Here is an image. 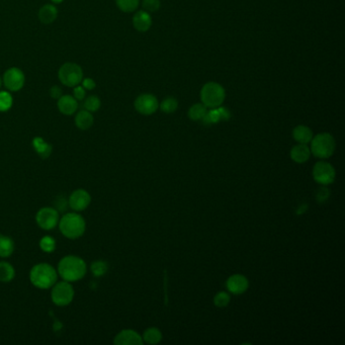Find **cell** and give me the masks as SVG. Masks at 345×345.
<instances>
[{"label": "cell", "mask_w": 345, "mask_h": 345, "mask_svg": "<svg viewBox=\"0 0 345 345\" xmlns=\"http://www.w3.org/2000/svg\"><path fill=\"white\" fill-rule=\"evenodd\" d=\"M57 272L63 280L75 282L85 276L87 265L82 258L77 255H67L59 261Z\"/></svg>", "instance_id": "obj_1"}, {"label": "cell", "mask_w": 345, "mask_h": 345, "mask_svg": "<svg viewBox=\"0 0 345 345\" xmlns=\"http://www.w3.org/2000/svg\"><path fill=\"white\" fill-rule=\"evenodd\" d=\"M57 270L46 262L38 263L30 272V280L32 285L40 290H48L52 288L57 282Z\"/></svg>", "instance_id": "obj_2"}, {"label": "cell", "mask_w": 345, "mask_h": 345, "mask_svg": "<svg viewBox=\"0 0 345 345\" xmlns=\"http://www.w3.org/2000/svg\"><path fill=\"white\" fill-rule=\"evenodd\" d=\"M58 225L62 235L71 240L80 238L86 230L84 218L77 213L65 214L59 220Z\"/></svg>", "instance_id": "obj_3"}, {"label": "cell", "mask_w": 345, "mask_h": 345, "mask_svg": "<svg viewBox=\"0 0 345 345\" xmlns=\"http://www.w3.org/2000/svg\"><path fill=\"white\" fill-rule=\"evenodd\" d=\"M226 97V91L217 82H208L200 90L201 104L207 109H216L222 106Z\"/></svg>", "instance_id": "obj_4"}, {"label": "cell", "mask_w": 345, "mask_h": 345, "mask_svg": "<svg viewBox=\"0 0 345 345\" xmlns=\"http://www.w3.org/2000/svg\"><path fill=\"white\" fill-rule=\"evenodd\" d=\"M310 143L311 153L321 159H327L331 157L336 149L335 140L329 133H321L316 135L312 138Z\"/></svg>", "instance_id": "obj_5"}, {"label": "cell", "mask_w": 345, "mask_h": 345, "mask_svg": "<svg viewBox=\"0 0 345 345\" xmlns=\"http://www.w3.org/2000/svg\"><path fill=\"white\" fill-rule=\"evenodd\" d=\"M74 289L71 282L69 281H57L52 287L51 299L52 302L58 307H65L70 305L74 299Z\"/></svg>", "instance_id": "obj_6"}, {"label": "cell", "mask_w": 345, "mask_h": 345, "mask_svg": "<svg viewBox=\"0 0 345 345\" xmlns=\"http://www.w3.org/2000/svg\"><path fill=\"white\" fill-rule=\"evenodd\" d=\"M58 77L62 84L68 87H74L79 85L83 79V70L78 64L65 63L60 67Z\"/></svg>", "instance_id": "obj_7"}, {"label": "cell", "mask_w": 345, "mask_h": 345, "mask_svg": "<svg viewBox=\"0 0 345 345\" xmlns=\"http://www.w3.org/2000/svg\"><path fill=\"white\" fill-rule=\"evenodd\" d=\"M60 217L59 212L50 207H44L39 209L36 215V222L38 226L46 231L52 230L58 226Z\"/></svg>", "instance_id": "obj_8"}, {"label": "cell", "mask_w": 345, "mask_h": 345, "mask_svg": "<svg viewBox=\"0 0 345 345\" xmlns=\"http://www.w3.org/2000/svg\"><path fill=\"white\" fill-rule=\"evenodd\" d=\"M313 177L315 181L323 186H328L334 182L336 171L334 167L325 161H319L313 168Z\"/></svg>", "instance_id": "obj_9"}, {"label": "cell", "mask_w": 345, "mask_h": 345, "mask_svg": "<svg viewBox=\"0 0 345 345\" xmlns=\"http://www.w3.org/2000/svg\"><path fill=\"white\" fill-rule=\"evenodd\" d=\"M136 111L143 115H151L159 109L158 99L155 95L150 93H144L139 95L135 100Z\"/></svg>", "instance_id": "obj_10"}, {"label": "cell", "mask_w": 345, "mask_h": 345, "mask_svg": "<svg viewBox=\"0 0 345 345\" xmlns=\"http://www.w3.org/2000/svg\"><path fill=\"white\" fill-rule=\"evenodd\" d=\"M25 80L24 72L16 67L8 69L3 75L4 85L10 91H18L22 89L25 85Z\"/></svg>", "instance_id": "obj_11"}, {"label": "cell", "mask_w": 345, "mask_h": 345, "mask_svg": "<svg viewBox=\"0 0 345 345\" xmlns=\"http://www.w3.org/2000/svg\"><path fill=\"white\" fill-rule=\"evenodd\" d=\"M90 202H91L90 193L87 191L82 189L74 191L68 198L69 207L75 212H82L86 210L89 207Z\"/></svg>", "instance_id": "obj_12"}, {"label": "cell", "mask_w": 345, "mask_h": 345, "mask_svg": "<svg viewBox=\"0 0 345 345\" xmlns=\"http://www.w3.org/2000/svg\"><path fill=\"white\" fill-rule=\"evenodd\" d=\"M143 342L142 336L132 329L121 330L114 339L115 345H142Z\"/></svg>", "instance_id": "obj_13"}, {"label": "cell", "mask_w": 345, "mask_h": 345, "mask_svg": "<svg viewBox=\"0 0 345 345\" xmlns=\"http://www.w3.org/2000/svg\"><path fill=\"white\" fill-rule=\"evenodd\" d=\"M226 286L230 293L234 295H241L248 290L249 281L244 275L233 274L227 279Z\"/></svg>", "instance_id": "obj_14"}, {"label": "cell", "mask_w": 345, "mask_h": 345, "mask_svg": "<svg viewBox=\"0 0 345 345\" xmlns=\"http://www.w3.org/2000/svg\"><path fill=\"white\" fill-rule=\"evenodd\" d=\"M133 26L134 28L141 33H145L149 31L152 26V18L149 12L145 10H139L133 16Z\"/></svg>", "instance_id": "obj_15"}, {"label": "cell", "mask_w": 345, "mask_h": 345, "mask_svg": "<svg viewBox=\"0 0 345 345\" xmlns=\"http://www.w3.org/2000/svg\"><path fill=\"white\" fill-rule=\"evenodd\" d=\"M58 109L65 115H72L78 109V103L71 95H62L58 99Z\"/></svg>", "instance_id": "obj_16"}, {"label": "cell", "mask_w": 345, "mask_h": 345, "mask_svg": "<svg viewBox=\"0 0 345 345\" xmlns=\"http://www.w3.org/2000/svg\"><path fill=\"white\" fill-rule=\"evenodd\" d=\"M311 156V150L307 144H298L291 150V158L296 163H305Z\"/></svg>", "instance_id": "obj_17"}, {"label": "cell", "mask_w": 345, "mask_h": 345, "mask_svg": "<svg viewBox=\"0 0 345 345\" xmlns=\"http://www.w3.org/2000/svg\"><path fill=\"white\" fill-rule=\"evenodd\" d=\"M93 123H94L93 115H91L90 112H88L86 110L80 111L75 116L76 127L82 131H86V130L90 129L92 127Z\"/></svg>", "instance_id": "obj_18"}, {"label": "cell", "mask_w": 345, "mask_h": 345, "mask_svg": "<svg viewBox=\"0 0 345 345\" xmlns=\"http://www.w3.org/2000/svg\"><path fill=\"white\" fill-rule=\"evenodd\" d=\"M33 147L36 150L37 154L42 159H47L53 151L52 145L40 137H36L33 140Z\"/></svg>", "instance_id": "obj_19"}, {"label": "cell", "mask_w": 345, "mask_h": 345, "mask_svg": "<svg viewBox=\"0 0 345 345\" xmlns=\"http://www.w3.org/2000/svg\"><path fill=\"white\" fill-rule=\"evenodd\" d=\"M313 137V131L307 126L300 125L296 127L293 131V138L300 144L310 143Z\"/></svg>", "instance_id": "obj_20"}, {"label": "cell", "mask_w": 345, "mask_h": 345, "mask_svg": "<svg viewBox=\"0 0 345 345\" xmlns=\"http://www.w3.org/2000/svg\"><path fill=\"white\" fill-rule=\"evenodd\" d=\"M58 16V10L53 4H46L38 11V19L45 25L52 24Z\"/></svg>", "instance_id": "obj_21"}, {"label": "cell", "mask_w": 345, "mask_h": 345, "mask_svg": "<svg viewBox=\"0 0 345 345\" xmlns=\"http://www.w3.org/2000/svg\"><path fill=\"white\" fill-rule=\"evenodd\" d=\"M14 241L12 238L0 234V257L7 258L12 255L14 251Z\"/></svg>", "instance_id": "obj_22"}, {"label": "cell", "mask_w": 345, "mask_h": 345, "mask_svg": "<svg viewBox=\"0 0 345 345\" xmlns=\"http://www.w3.org/2000/svg\"><path fill=\"white\" fill-rule=\"evenodd\" d=\"M15 277V269L9 262H0V281L10 282Z\"/></svg>", "instance_id": "obj_23"}, {"label": "cell", "mask_w": 345, "mask_h": 345, "mask_svg": "<svg viewBox=\"0 0 345 345\" xmlns=\"http://www.w3.org/2000/svg\"><path fill=\"white\" fill-rule=\"evenodd\" d=\"M143 341L148 344H157L162 340V333L158 328L151 327L145 330L143 334Z\"/></svg>", "instance_id": "obj_24"}, {"label": "cell", "mask_w": 345, "mask_h": 345, "mask_svg": "<svg viewBox=\"0 0 345 345\" xmlns=\"http://www.w3.org/2000/svg\"><path fill=\"white\" fill-rule=\"evenodd\" d=\"M38 245H39V248L42 251H44L46 253H52L56 250L57 243H56V240L52 236L47 235V236H44V237L40 238Z\"/></svg>", "instance_id": "obj_25"}, {"label": "cell", "mask_w": 345, "mask_h": 345, "mask_svg": "<svg viewBox=\"0 0 345 345\" xmlns=\"http://www.w3.org/2000/svg\"><path fill=\"white\" fill-rule=\"evenodd\" d=\"M208 112V109L202 104L193 105L189 111V117L192 120H199L204 118Z\"/></svg>", "instance_id": "obj_26"}, {"label": "cell", "mask_w": 345, "mask_h": 345, "mask_svg": "<svg viewBox=\"0 0 345 345\" xmlns=\"http://www.w3.org/2000/svg\"><path fill=\"white\" fill-rule=\"evenodd\" d=\"M109 266L104 260H95L91 263L90 270L95 277H100L108 272Z\"/></svg>", "instance_id": "obj_27"}, {"label": "cell", "mask_w": 345, "mask_h": 345, "mask_svg": "<svg viewBox=\"0 0 345 345\" xmlns=\"http://www.w3.org/2000/svg\"><path fill=\"white\" fill-rule=\"evenodd\" d=\"M178 108V101L176 98L169 96L162 100L160 104V110L165 114H172L174 113Z\"/></svg>", "instance_id": "obj_28"}, {"label": "cell", "mask_w": 345, "mask_h": 345, "mask_svg": "<svg viewBox=\"0 0 345 345\" xmlns=\"http://www.w3.org/2000/svg\"><path fill=\"white\" fill-rule=\"evenodd\" d=\"M117 7L124 12L135 11L140 3V0H115Z\"/></svg>", "instance_id": "obj_29"}, {"label": "cell", "mask_w": 345, "mask_h": 345, "mask_svg": "<svg viewBox=\"0 0 345 345\" xmlns=\"http://www.w3.org/2000/svg\"><path fill=\"white\" fill-rule=\"evenodd\" d=\"M101 103L100 99L98 96L96 95H90L87 98H85L84 103H83V108L84 110L90 112V113H94L97 112L100 109Z\"/></svg>", "instance_id": "obj_30"}, {"label": "cell", "mask_w": 345, "mask_h": 345, "mask_svg": "<svg viewBox=\"0 0 345 345\" xmlns=\"http://www.w3.org/2000/svg\"><path fill=\"white\" fill-rule=\"evenodd\" d=\"M12 96L7 91H0V112H6L12 107Z\"/></svg>", "instance_id": "obj_31"}, {"label": "cell", "mask_w": 345, "mask_h": 345, "mask_svg": "<svg viewBox=\"0 0 345 345\" xmlns=\"http://www.w3.org/2000/svg\"><path fill=\"white\" fill-rule=\"evenodd\" d=\"M231 301L230 295L226 292H220L214 298V304L219 308H225L229 305Z\"/></svg>", "instance_id": "obj_32"}, {"label": "cell", "mask_w": 345, "mask_h": 345, "mask_svg": "<svg viewBox=\"0 0 345 345\" xmlns=\"http://www.w3.org/2000/svg\"><path fill=\"white\" fill-rule=\"evenodd\" d=\"M222 119L219 108L216 109H211L210 112H207L206 115L202 118L205 124H217Z\"/></svg>", "instance_id": "obj_33"}, {"label": "cell", "mask_w": 345, "mask_h": 345, "mask_svg": "<svg viewBox=\"0 0 345 345\" xmlns=\"http://www.w3.org/2000/svg\"><path fill=\"white\" fill-rule=\"evenodd\" d=\"M143 8L147 12H155L157 11L160 6L161 2L160 0H143Z\"/></svg>", "instance_id": "obj_34"}, {"label": "cell", "mask_w": 345, "mask_h": 345, "mask_svg": "<svg viewBox=\"0 0 345 345\" xmlns=\"http://www.w3.org/2000/svg\"><path fill=\"white\" fill-rule=\"evenodd\" d=\"M73 94H74V98L76 100H83L85 98L86 92H85V89L83 88V86L76 85V86H74Z\"/></svg>", "instance_id": "obj_35"}, {"label": "cell", "mask_w": 345, "mask_h": 345, "mask_svg": "<svg viewBox=\"0 0 345 345\" xmlns=\"http://www.w3.org/2000/svg\"><path fill=\"white\" fill-rule=\"evenodd\" d=\"M81 82H82L83 88L87 89V90H92L96 86L95 81L92 78H84V79H82V81H81Z\"/></svg>", "instance_id": "obj_36"}, {"label": "cell", "mask_w": 345, "mask_h": 345, "mask_svg": "<svg viewBox=\"0 0 345 345\" xmlns=\"http://www.w3.org/2000/svg\"><path fill=\"white\" fill-rule=\"evenodd\" d=\"M50 95L52 98L54 99H59L61 96H62V89H61L59 86L55 85L53 87H51L50 89Z\"/></svg>", "instance_id": "obj_37"}, {"label": "cell", "mask_w": 345, "mask_h": 345, "mask_svg": "<svg viewBox=\"0 0 345 345\" xmlns=\"http://www.w3.org/2000/svg\"><path fill=\"white\" fill-rule=\"evenodd\" d=\"M52 1H53L54 3H56V4H60V3H62L63 0H52Z\"/></svg>", "instance_id": "obj_38"}, {"label": "cell", "mask_w": 345, "mask_h": 345, "mask_svg": "<svg viewBox=\"0 0 345 345\" xmlns=\"http://www.w3.org/2000/svg\"><path fill=\"white\" fill-rule=\"evenodd\" d=\"M0 86H1V78H0Z\"/></svg>", "instance_id": "obj_39"}]
</instances>
